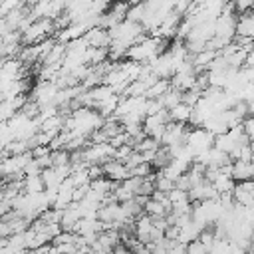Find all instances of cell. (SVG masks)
Masks as SVG:
<instances>
[{
    "label": "cell",
    "mask_w": 254,
    "mask_h": 254,
    "mask_svg": "<svg viewBox=\"0 0 254 254\" xmlns=\"http://www.w3.org/2000/svg\"><path fill=\"white\" fill-rule=\"evenodd\" d=\"M246 107H248V115H254V95L246 99Z\"/></svg>",
    "instance_id": "obj_16"
},
{
    "label": "cell",
    "mask_w": 254,
    "mask_h": 254,
    "mask_svg": "<svg viewBox=\"0 0 254 254\" xmlns=\"http://www.w3.org/2000/svg\"><path fill=\"white\" fill-rule=\"evenodd\" d=\"M232 198L240 206L254 208V181H236L232 189Z\"/></svg>",
    "instance_id": "obj_3"
},
{
    "label": "cell",
    "mask_w": 254,
    "mask_h": 254,
    "mask_svg": "<svg viewBox=\"0 0 254 254\" xmlns=\"http://www.w3.org/2000/svg\"><path fill=\"white\" fill-rule=\"evenodd\" d=\"M175 189V181H171L169 177H165L161 171L155 173V190H161L165 194H169Z\"/></svg>",
    "instance_id": "obj_10"
},
{
    "label": "cell",
    "mask_w": 254,
    "mask_h": 254,
    "mask_svg": "<svg viewBox=\"0 0 254 254\" xmlns=\"http://www.w3.org/2000/svg\"><path fill=\"white\" fill-rule=\"evenodd\" d=\"M185 145L189 147V151L196 159L198 155H202V153H206L208 149L214 147V135L208 133L204 127H189Z\"/></svg>",
    "instance_id": "obj_1"
},
{
    "label": "cell",
    "mask_w": 254,
    "mask_h": 254,
    "mask_svg": "<svg viewBox=\"0 0 254 254\" xmlns=\"http://www.w3.org/2000/svg\"><path fill=\"white\" fill-rule=\"evenodd\" d=\"M230 175L234 181H254V161H232Z\"/></svg>",
    "instance_id": "obj_6"
},
{
    "label": "cell",
    "mask_w": 254,
    "mask_h": 254,
    "mask_svg": "<svg viewBox=\"0 0 254 254\" xmlns=\"http://www.w3.org/2000/svg\"><path fill=\"white\" fill-rule=\"evenodd\" d=\"M187 133H189V125L183 123H167V129L161 137V145L163 147H177V145H185L187 141Z\"/></svg>",
    "instance_id": "obj_2"
},
{
    "label": "cell",
    "mask_w": 254,
    "mask_h": 254,
    "mask_svg": "<svg viewBox=\"0 0 254 254\" xmlns=\"http://www.w3.org/2000/svg\"><path fill=\"white\" fill-rule=\"evenodd\" d=\"M22 185H24V192H28V194H38V192H44L46 190V185L42 181V175L24 177Z\"/></svg>",
    "instance_id": "obj_8"
},
{
    "label": "cell",
    "mask_w": 254,
    "mask_h": 254,
    "mask_svg": "<svg viewBox=\"0 0 254 254\" xmlns=\"http://www.w3.org/2000/svg\"><path fill=\"white\" fill-rule=\"evenodd\" d=\"M83 40H85V44H87L89 48H109V44H111L109 30L99 28V26L87 30V32L83 34Z\"/></svg>",
    "instance_id": "obj_5"
},
{
    "label": "cell",
    "mask_w": 254,
    "mask_h": 254,
    "mask_svg": "<svg viewBox=\"0 0 254 254\" xmlns=\"http://www.w3.org/2000/svg\"><path fill=\"white\" fill-rule=\"evenodd\" d=\"M240 127H242V133L248 137V141H254V115H246Z\"/></svg>",
    "instance_id": "obj_11"
},
{
    "label": "cell",
    "mask_w": 254,
    "mask_h": 254,
    "mask_svg": "<svg viewBox=\"0 0 254 254\" xmlns=\"http://www.w3.org/2000/svg\"><path fill=\"white\" fill-rule=\"evenodd\" d=\"M230 2L234 4V10H236V14L248 12V10H252V6H254V0H230Z\"/></svg>",
    "instance_id": "obj_13"
},
{
    "label": "cell",
    "mask_w": 254,
    "mask_h": 254,
    "mask_svg": "<svg viewBox=\"0 0 254 254\" xmlns=\"http://www.w3.org/2000/svg\"><path fill=\"white\" fill-rule=\"evenodd\" d=\"M190 115H192V107H190V105H187V103H183V101H181L179 105H175L173 109H169V119H171L173 123L189 125Z\"/></svg>",
    "instance_id": "obj_7"
},
{
    "label": "cell",
    "mask_w": 254,
    "mask_h": 254,
    "mask_svg": "<svg viewBox=\"0 0 254 254\" xmlns=\"http://www.w3.org/2000/svg\"><path fill=\"white\" fill-rule=\"evenodd\" d=\"M187 254H208V250L200 240H192L190 244H187Z\"/></svg>",
    "instance_id": "obj_12"
},
{
    "label": "cell",
    "mask_w": 254,
    "mask_h": 254,
    "mask_svg": "<svg viewBox=\"0 0 254 254\" xmlns=\"http://www.w3.org/2000/svg\"><path fill=\"white\" fill-rule=\"evenodd\" d=\"M10 32H14V30H12L10 24L6 22V18H0V40H2L6 34H10Z\"/></svg>",
    "instance_id": "obj_14"
},
{
    "label": "cell",
    "mask_w": 254,
    "mask_h": 254,
    "mask_svg": "<svg viewBox=\"0 0 254 254\" xmlns=\"http://www.w3.org/2000/svg\"><path fill=\"white\" fill-rule=\"evenodd\" d=\"M101 169H103V177H107V179L113 181V183H123V181L129 179V167H127L123 161L111 159V161L103 163Z\"/></svg>",
    "instance_id": "obj_4"
},
{
    "label": "cell",
    "mask_w": 254,
    "mask_h": 254,
    "mask_svg": "<svg viewBox=\"0 0 254 254\" xmlns=\"http://www.w3.org/2000/svg\"><path fill=\"white\" fill-rule=\"evenodd\" d=\"M171 89V79H157L149 89H147V99H161L167 91Z\"/></svg>",
    "instance_id": "obj_9"
},
{
    "label": "cell",
    "mask_w": 254,
    "mask_h": 254,
    "mask_svg": "<svg viewBox=\"0 0 254 254\" xmlns=\"http://www.w3.org/2000/svg\"><path fill=\"white\" fill-rule=\"evenodd\" d=\"M244 67H252L254 69V46L246 52V64H244Z\"/></svg>",
    "instance_id": "obj_15"
}]
</instances>
